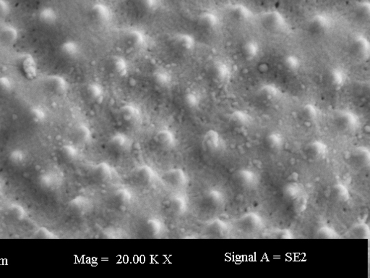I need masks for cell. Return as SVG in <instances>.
<instances>
[{
  "label": "cell",
  "mask_w": 370,
  "mask_h": 278,
  "mask_svg": "<svg viewBox=\"0 0 370 278\" xmlns=\"http://www.w3.org/2000/svg\"><path fill=\"white\" fill-rule=\"evenodd\" d=\"M123 41L126 45L133 50L143 49L146 44V36L138 29H129L124 31Z\"/></svg>",
  "instance_id": "obj_1"
},
{
  "label": "cell",
  "mask_w": 370,
  "mask_h": 278,
  "mask_svg": "<svg viewBox=\"0 0 370 278\" xmlns=\"http://www.w3.org/2000/svg\"><path fill=\"white\" fill-rule=\"evenodd\" d=\"M210 77L217 84H224L230 76V70L225 62L216 61L212 64L209 70Z\"/></svg>",
  "instance_id": "obj_2"
},
{
  "label": "cell",
  "mask_w": 370,
  "mask_h": 278,
  "mask_svg": "<svg viewBox=\"0 0 370 278\" xmlns=\"http://www.w3.org/2000/svg\"><path fill=\"white\" fill-rule=\"evenodd\" d=\"M172 44L178 50L183 52H189L194 49L195 40L192 35L186 33H180L172 38Z\"/></svg>",
  "instance_id": "obj_3"
},
{
  "label": "cell",
  "mask_w": 370,
  "mask_h": 278,
  "mask_svg": "<svg viewBox=\"0 0 370 278\" xmlns=\"http://www.w3.org/2000/svg\"><path fill=\"white\" fill-rule=\"evenodd\" d=\"M109 68L117 77L124 78L128 75V62L122 56H113L109 61Z\"/></svg>",
  "instance_id": "obj_4"
},
{
  "label": "cell",
  "mask_w": 370,
  "mask_h": 278,
  "mask_svg": "<svg viewBox=\"0 0 370 278\" xmlns=\"http://www.w3.org/2000/svg\"><path fill=\"white\" fill-rule=\"evenodd\" d=\"M152 80L155 85L162 89H169L173 82V78L168 70L164 68H156L152 73Z\"/></svg>",
  "instance_id": "obj_5"
},
{
  "label": "cell",
  "mask_w": 370,
  "mask_h": 278,
  "mask_svg": "<svg viewBox=\"0 0 370 278\" xmlns=\"http://www.w3.org/2000/svg\"><path fill=\"white\" fill-rule=\"evenodd\" d=\"M325 81L327 85L332 89H340L344 86L346 81V76L342 70L333 68L326 73Z\"/></svg>",
  "instance_id": "obj_6"
},
{
  "label": "cell",
  "mask_w": 370,
  "mask_h": 278,
  "mask_svg": "<svg viewBox=\"0 0 370 278\" xmlns=\"http://www.w3.org/2000/svg\"><path fill=\"white\" fill-rule=\"evenodd\" d=\"M331 23L327 17L316 16L309 22V31L315 35H322L329 31Z\"/></svg>",
  "instance_id": "obj_7"
},
{
  "label": "cell",
  "mask_w": 370,
  "mask_h": 278,
  "mask_svg": "<svg viewBox=\"0 0 370 278\" xmlns=\"http://www.w3.org/2000/svg\"><path fill=\"white\" fill-rule=\"evenodd\" d=\"M263 24L273 31H281L284 30L285 22L281 16L275 13L269 14L263 18Z\"/></svg>",
  "instance_id": "obj_8"
},
{
  "label": "cell",
  "mask_w": 370,
  "mask_h": 278,
  "mask_svg": "<svg viewBox=\"0 0 370 278\" xmlns=\"http://www.w3.org/2000/svg\"><path fill=\"white\" fill-rule=\"evenodd\" d=\"M88 98L95 103H100L105 99V91L103 86L97 82H92L86 87Z\"/></svg>",
  "instance_id": "obj_9"
},
{
  "label": "cell",
  "mask_w": 370,
  "mask_h": 278,
  "mask_svg": "<svg viewBox=\"0 0 370 278\" xmlns=\"http://www.w3.org/2000/svg\"><path fill=\"white\" fill-rule=\"evenodd\" d=\"M352 53L359 58H365L369 56V43L365 38H356L352 43Z\"/></svg>",
  "instance_id": "obj_10"
},
{
  "label": "cell",
  "mask_w": 370,
  "mask_h": 278,
  "mask_svg": "<svg viewBox=\"0 0 370 278\" xmlns=\"http://www.w3.org/2000/svg\"><path fill=\"white\" fill-rule=\"evenodd\" d=\"M92 19L96 23L106 24L111 20V12L106 6L103 4H96L92 10Z\"/></svg>",
  "instance_id": "obj_11"
},
{
  "label": "cell",
  "mask_w": 370,
  "mask_h": 278,
  "mask_svg": "<svg viewBox=\"0 0 370 278\" xmlns=\"http://www.w3.org/2000/svg\"><path fill=\"white\" fill-rule=\"evenodd\" d=\"M260 47L254 41H249L244 43L241 46V52L247 60H253L259 54Z\"/></svg>",
  "instance_id": "obj_12"
},
{
  "label": "cell",
  "mask_w": 370,
  "mask_h": 278,
  "mask_svg": "<svg viewBox=\"0 0 370 278\" xmlns=\"http://www.w3.org/2000/svg\"><path fill=\"white\" fill-rule=\"evenodd\" d=\"M280 91L277 86L273 85H265L260 89L258 96L260 99L266 101H274L279 98Z\"/></svg>",
  "instance_id": "obj_13"
},
{
  "label": "cell",
  "mask_w": 370,
  "mask_h": 278,
  "mask_svg": "<svg viewBox=\"0 0 370 278\" xmlns=\"http://www.w3.org/2000/svg\"><path fill=\"white\" fill-rule=\"evenodd\" d=\"M198 24L201 28L212 31L218 26V18L211 13H203L199 17Z\"/></svg>",
  "instance_id": "obj_14"
},
{
  "label": "cell",
  "mask_w": 370,
  "mask_h": 278,
  "mask_svg": "<svg viewBox=\"0 0 370 278\" xmlns=\"http://www.w3.org/2000/svg\"><path fill=\"white\" fill-rule=\"evenodd\" d=\"M280 66L287 73H295L300 67V62L296 56L288 55L283 57Z\"/></svg>",
  "instance_id": "obj_15"
},
{
  "label": "cell",
  "mask_w": 370,
  "mask_h": 278,
  "mask_svg": "<svg viewBox=\"0 0 370 278\" xmlns=\"http://www.w3.org/2000/svg\"><path fill=\"white\" fill-rule=\"evenodd\" d=\"M185 103L189 108H195L200 103V96L195 91L189 90L184 95Z\"/></svg>",
  "instance_id": "obj_16"
},
{
  "label": "cell",
  "mask_w": 370,
  "mask_h": 278,
  "mask_svg": "<svg viewBox=\"0 0 370 278\" xmlns=\"http://www.w3.org/2000/svg\"><path fill=\"white\" fill-rule=\"evenodd\" d=\"M64 52L70 57H76L81 52L80 46L75 42H68L64 45Z\"/></svg>",
  "instance_id": "obj_17"
},
{
  "label": "cell",
  "mask_w": 370,
  "mask_h": 278,
  "mask_svg": "<svg viewBox=\"0 0 370 278\" xmlns=\"http://www.w3.org/2000/svg\"><path fill=\"white\" fill-rule=\"evenodd\" d=\"M121 112H122V114L124 118L127 120L134 119V118H137L138 116V109L132 105H124L121 108Z\"/></svg>",
  "instance_id": "obj_18"
},
{
  "label": "cell",
  "mask_w": 370,
  "mask_h": 278,
  "mask_svg": "<svg viewBox=\"0 0 370 278\" xmlns=\"http://www.w3.org/2000/svg\"><path fill=\"white\" fill-rule=\"evenodd\" d=\"M158 2V0H140L139 4L144 10L152 11L157 7Z\"/></svg>",
  "instance_id": "obj_19"
}]
</instances>
